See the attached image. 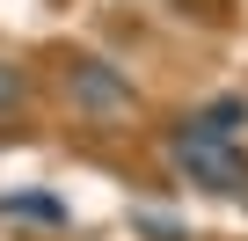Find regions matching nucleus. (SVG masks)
<instances>
[{
    "instance_id": "1",
    "label": "nucleus",
    "mask_w": 248,
    "mask_h": 241,
    "mask_svg": "<svg viewBox=\"0 0 248 241\" xmlns=\"http://www.w3.org/2000/svg\"><path fill=\"white\" fill-rule=\"evenodd\" d=\"M66 95L95 117V125H124V117L139 110V88L124 80L109 59H73V66H66Z\"/></svg>"
},
{
    "instance_id": "2",
    "label": "nucleus",
    "mask_w": 248,
    "mask_h": 241,
    "mask_svg": "<svg viewBox=\"0 0 248 241\" xmlns=\"http://www.w3.org/2000/svg\"><path fill=\"white\" fill-rule=\"evenodd\" d=\"M175 161L190 168V183H204V190H248V161L226 146V139H204V132H175Z\"/></svg>"
},
{
    "instance_id": "3",
    "label": "nucleus",
    "mask_w": 248,
    "mask_h": 241,
    "mask_svg": "<svg viewBox=\"0 0 248 241\" xmlns=\"http://www.w3.org/2000/svg\"><path fill=\"white\" fill-rule=\"evenodd\" d=\"M241 125H248V102H241V95H219L212 110H197V117H190V132H204V139H233Z\"/></svg>"
},
{
    "instance_id": "4",
    "label": "nucleus",
    "mask_w": 248,
    "mask_h": 241,
    "mask_svg": "<svg viewBox=\"0 0 248 241\" xmlns=\"http://www.w3.org/2000/svg\"><path fill=\"white\" fill-rule=\"evenodd\" d=\"M8 219H44V226H66V205L59 197H0Z\"/></svg>"
},
{
    "instance_id": "5",
    "label": "nucleus",
    "mask_w": 248,
    "mask_h": 241,
    "mask_svg": "<svg viewBox=\"0 0 248 241\" xmlns=\"http://www.w3.org/2000/svg\"><path fill=\"white\" fill-rule=\"evenodd\" d=\"M15 102H22V66L0 59V110H15Z\"/></svg>"
},
{
    "instance_id": "6",
    "label": "nucleus",
    "mask_w": 248,
    "mask_h": 241,
    "mask_svg": "<svg viewBox=\"0 0 248 241\" xmlns=\"http://www.w3.org/2000/svg\"><path fill=\"white\" fill-rule=\"evenodd\" d=\"M175 8H197V15H212V8H219V0H175Z\"/></svg>"
}]
</instances>
